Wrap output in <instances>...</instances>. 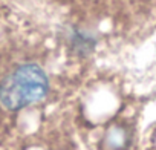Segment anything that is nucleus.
I'll return each mask as SVG.
<instances>
[{
  "label": "nucleus",
  "instance_id": "1",
  "mask_svg": "<svg viewBox=\"0 0 156 150\" xmlns=\"http://www.w3.org/2000/svg\"><path fill=\"white\" fill-rule=\"evenodd\" d=\"M48 92L49 78L44 69L37 63H23L0 81V104L17 112L44 100Z\"/></svg>",
  "mask_w": 156,
  "mask_h": 150
},
{
  "label": "nucleus",
  "instance_id": "2",
  "mask_svg": "<svg viewBox=\"0 0 156 150\" xmlns=\"http://www.w3.org/2000/svg\"><path fill=\"white\" fill-rule=\"evenodd\" d=\"M70 43H72V48H73V51L76 54L87 55L95 46V38L90 34H87V32L73 29L72 35H70Z\"/></svg>",
  "mask_w": 156,
  "mask_h": 150
}]
</instances>
